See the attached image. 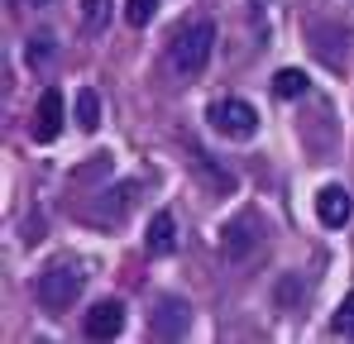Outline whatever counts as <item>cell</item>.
I'll return each instance as SVG.
<instances>
[{
    "instance_id": "277c9868",
    "label": "cell",
    "mask_w": 354,
    "mask_h": 344,
    "mask_svg": "<svg viewBox=\"0 0 354 344\" xmlns=\"http://www.w3.org/2000/svg\"><path fill=\"white\" fill-rule=\"evenodd\" d=\"M29 134H34V144H53L62 134V91L58 86H48V91L39 96V111H34Z\"/></svg>"
},
{
    "instance_id": "4fadbf2b",
    "label": "cell",
    "mask_w": 354,
    "mask_h": 344,
    "mask_svg": "<svg viewBox=\"0 0 354 344\" xmlns=\"http://www.w3.org/2000/svg\"><path fill=\"white\" fill-rule=\"evenodd\" d=\"M192 163H196V168L216 182V191H230V187H235V177H230V172H221V168H211V158H206L201 149H192Z\"/></svg>"
},
{
    "instance_id": "7c38bea8",
    "label": "cell",
    "mask_w": 354,
    "mask_h": 344,
    "mask_svg": "<svg viewBox=\"0 0 354 344\" xmlns=\"http://www.w3.org/2000/svg\"><path fill=\"white\" fill-rule=\"evenodd\" d=\"M153 15H158V0H124V19H129L134 29H144Z\"/></svg>"
},
{
    "instance_id": "5bb4252c",
    "label": "cell",
    "mask_w": 354,
    "mask_h": 344,
    "mask_svg": "<svg viewBox=\"0 0 354 344\" xmlns=\"http://www.w3.org/2000/svg\"><path fill=\"white\" fill-rule=\"evenodd\" d=\"M106 15H111V0H82V24H86L91 34L106 24Z\"/></svg>"
},
{
    "instance_id": "3957f363",
    "label": "cell",
    "mask_w": 354,
    "mask_h": 344,
    "mask_svg": "<svg viewBox=\"0 0 354 344\" xmlns=\"http://www.w3.org/2000/svg\"><path fill=\"white\" fill-rule=\"evenodd\" d=\"M211 124L225 134V139H254L259 134V111L249 106V101H216L211 106Z\"/></svg>"
},
{
    "instance_id": "30bf717a",
    "label": "cell",
    "mask_w": 354,
    "mask_h": 344,
    "mask_svg": "<svg viewBox=\"0 0 354 344\" xmlns=\"http://www.w3.org/2000/svg\"><path fill=\"white\" fill-rule=\"evenodd\" d=\"M77 129H86V134L101 129V96H96L91 86L77 91Z\"/></svg>"
},
{
    "instance_id": "6da1fadb",
    "label": "cell",
    "mask_w": 354,
    "mask_h": 344,
    "mask_svg": "<svg viewBox=\"0 0 354 344\" xmlns=\"http://www.w3.org/2000/svg\"><path fill=\"white\" fill-rule=\"evenodd\" d=\"M211 44H216V24L211 19H192L173 34V67L177 72H201L211 62Z\"/></svg>"
},
{
    "instance_id": "9a60e30c",
    "label": "cell",
    "mask_w": 354,
    "mask_h": 344,
    "mask_svg": "<svg viewBox=\"0 0 354 344\" xmlns=\"http://www.w3.org/2000/svg\"><path fill=\"white\" fill-rule=\"evenodd\" d=\"M335 335H354V292L340 301V316H335Z\"/></svg>"
},
{
    "instance_id": "9c48e42d",
    "label": "cell",
    "mask_w": 354,
    "mask_h": 344,
    "mask_svg": "<svg viewBox=\"0 0 354 344\" xmlns=\"http://www.w3.org/2000/svg\"><path fill=\"white\" fill-rule=\"evenodd\" d=\"M221 249H225V258H244V254L254 249V220H249V216H239L235 225H225Z\"/></svg>"
},
{
    "instance_id": "8992f818",
    "label": "cell",
    "mask_w": 354,
    "mask_h": 344,
    "mask_svg": "<svg viewBox=\"0 0 354 344\" xmlns=\"http://www.w3.org/2000/svg\"><path fill=\"white\" fill-rule=\"evenodd\" d=\"M316 216H321V225H326V229L350 225V216H354L350 191H345V187H321V191H316Z\"/></svg>"
},
{
    "instance_id": "ba28073f",
    "label": "cell",
    "mask_w": 354,
    "mask_h": 344,
    "mask_svg": "<svg viewBox=\"0 0 354 344\" xmlns=\"http://www.w3.org/2000/svg\"><path fill=\"white\" fill-rule=\"evenodd\" d=\"M144 244H149V254H173V244H177V220H173V211H158L153 220H149V234H144Z\"/></svg>"
},
{
    "instance_id": "e0dca14e",
    "label": "cell",
    "mask_w": 354,
    "mask_h": 344,
    "mask_svg": "<svg viewBox=\"0 0 354 344\" xmlns=\"http://www.w3.org/2000/svg\"><path fill=\"white\" fill-rule=\"evenodd\" d=\"M34 5H44V0H34Z\"/></svg>"
},
{
    "instance_id": "52a82bcc",
    "label": "cell",
    "mask_w": 354,
    "mask_h": 344,
    "mask_svg": "<svg viewBox=\"0 0 354 344\" xmlns=\"http://www.w3.org/2000/svg\"><path fill=\"white\" fill-rule=\"evenodd\" d=\"M187 325H192V306H187V301H177V296H168V301L153 311V325H149V330H153L158 340H182V335H187Z\"/></svg>"
},
{
    "instance_id": "8fae6325",
    "label": "cell",
    "mask_w": 354,
    "mask_h": 344,
    "mask_svg": "<svg viewBox=\"0 0 354 344\" xmlns=\"http://www.w3.org/2000/svg\"><path fill=\"white\" fill-rule=\"evenodd\" d=\"M273 91H278L283 101H297V96H306V72H297V67H283V72L273 77Z\"/></svg>"
},
{
    "instance_id": "7a4b0ae2",
    "label": "cell",
    "mask_w": 354,
    "mask_h": 344,
    "mask_svg": "<svg viewBox=\"0 0 354 344\" xmlns=\"http://www.w3.org/2000/svg\"><path fill=\"white\" fill-rule=\"evenodd\" d=\"M82 283H86V273H82L77 263H53V268H44V273H39L34 296H39V306H44V311H67V306L77 301Z\"/></svg>"
},
{
    "instance_id": "5b68a950",
    "label": "cell",
    "mask_w": 354,
    "mask_h": 344,
    "mask_svg": "<svg viewBox=\"0 0 354 344\" xmlns=\"http://www.w3.org/2000/svg\"><path fill=\"white\" fill-rule=\"evenodd\" d=\"M82 330H86V340H115L120 330H124V306L120 301H96L86 311Z\"/></svg>"
},
{
    "instance_id": "2e32d148",
    "label": "cell",
    "mask_w": 354,
    "mask_h": 344,
    "mask_svg": "<svg viewBox=\"0 0 354 344\" xmlns=\"http://www.w3.org/2000/svg\"><path fill=\"white\" fill-rule=\"evenodd\" d=\"M29 62H48V53H53V39H29Z\"/></svg>"
}]
</instances>
